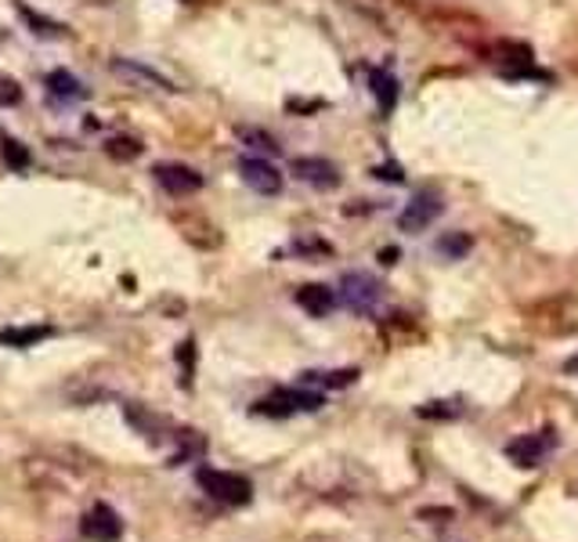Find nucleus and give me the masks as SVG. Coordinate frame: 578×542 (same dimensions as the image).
<instances>
[{"label": "nucleus", "mask_w": 578, "mask_h": 542, "mask_svg": "<svg viewBox=\"0 0 578 542\" xmlns=\"http://www.w3.org/2000/svg\"><path fill=\"white\" fill-rule=\"evenodd\" d=\"M80 535L87 542H120L123 539V521L109 503H94L80 518Z\"/></svg>", "instance_id": "6"}, {"label": "nucleus", "mask_w": 578, "mask_h": 542, "mask_svg": "<svg viewBox=\"0 0 578 542\" xmlns=\"http://www.w3.org/2000/svg\"><path fill=\"white\" fill-rule=\"evenodd\" d=\"M293 174L300 181H308L315 188H337L340 185V170L329 164V159H318V156H300L293 159Z\"/></svg>", "instance_id": "9"}, {"label": "nucleus", "mask_w": 578, "mask_h": 542, "mask_svg": "<svg viewBox=\"0 0 578 542\" xmlns=\"http://www.w3.org/2000/svg\"><path fill=\"white\" fill-rule=\"evenodd\" d=\"M48 95H51V101H80L83 83L72 77L69 69H54V72H48Z\"/></svg>", "instance_id": "13"}, {"label": "nucleus", "mask_w": 578, "mask_h": 542, "mask_svg": "<svg viewBox=\"0 0 578 542\" xmlns=\"http://www.w3.org/2000/svg\"><path fill=\"white\" fill-rule=\"evenodd\" d=\"M196 485L210 495V500L225 503V506H246L253 500V485L250 477L231 474V471H210V466H199L196 471Z\"/></svg>", "instance_id": "2"}, {"label": "nucleus", "mask_w": 578, "mask_h": 542, "mask_svg": "<svg viewBox=\"0 0 578 542\" xmlns=\"http://www.w3.org/2000/svg\"><path fill=\"white\" fill-rule=\"evenodd\" d=\"M173 442H178V452L170 456V466H181L188 460H199L202 452H207V437H202L199 431H192V427L173 431Z\"/></svg>", "instance_id": "12"}, {"label": "nucleus", "mask_w": 578, "mask_h": 542, "mask_svg": "<svg viewBox=\"0 0 578 542\" xmlns=\"http://www.w3.org/2000/svg\"><path fill=\"white\" fill-rule=\"evenodd\" d=\"M152 178L170 196H192V193H199V188H202V174L192 170V167H185V164H156Z\"/></svg>", "instance_id": "8"}, {"label": "nucleus", "mask_w": 578, "mask_h": 542, "mask_svg": "<svg viewBox=\"0 0 578 542\" xmlns=\"http://www.w3.org/2000/svg\"><path fill=\"white\" fill-rule=\"evenodd\" d=\"M470 246H474V239L467 236V231H448V236L434 243V254L445 257V260H462L470 254Z\"/></svg>", "instance_id": "16"}, {"label": "nucleus", "mask_w": 578, "mask_h": 542, "mask_svg": "<svg viewBox=\"0 0 578 542\" xmlns=\"http://www.w3.org/2000/svg\"><path fill=\"white\" fill-rule=\"evenodd\" d=\"M326 405V394L308 391V387H279L271 391L268 398H260L253 405L257 416H271V420H286V416H297V413H318Z\"/></svg>", "instance_id": "1"}, {"label": "nucleus", "mask_w": 578, "mask_h": 542, "mask_svg": "<svg viewBox=\"0 0 578 542\" xmlns=\"http://www.w3.org/2000/svg\"><path fill=\"white\" fill-rule=\"evenodd\" d=\"M554 449H557V434L546 427L539 434L514 437V442L506 445V460H510L514 466H525V471H531V466H539Z\"/></svg>", "instance_id": "5"}, {"label": "nucleus", "mask_w": 578, "mask_h": 542, "mask_svg": "<svg viewBox=\"0 0 578 542\" xmlns=\"http://www.w3.org/2000/svg\"><path fill=\"white\" fill-rule=\"evenodd\" d=\"M423 420H456L459 416V402H427L416 408Z\"/></svg>", "instance_id": "22"}, {"label": "nucleus", "mask_w": 578, "mask_h": 542, "mask_svg": "<svg viewBox=\"0 0 578 542\" xmlns=\"http://www.w3.org/2000/svg\"><path fill=\"white\" fill-rule=\"evenodd\" d=\"M22 101V87L14 83L11 77H0V109H11Z\"/></svg>", "instance_id": "23"}, {"label": "nucleus", "mask_w": 578, "mask_h": 542, "mask_svg": "<svg viewBox=\"0 0 578 542\" xmlns=\"http://www.w3.org/2000/svg\"><path fill=\"white\" fill-rule=\"evenodd\" d=\"M239 178L253 188L257 196H279L282 193V174L275 164L260 156H242L239 159Z\"/></svg>", "instance_id": "7"}, {"label": "nucleus", "mask_w": 578, "mask_h": 542, "mask_svg": "<svg viewBox=\"0 0 578 542\" xmlns=\"http://www.w3.org/2000/svg\"><path fill=\"white\" fill-rule=\"evenodd\" d=\"M106 152L112 156V159H123V164H130V159H138L141 156V145L134 141V138H109L106 141Z\"/></svg>", "instance_id": "21"}, {"label": "nucleus", "mask_w": 578, "mask_h": 542, "mask_svg": "<svg viewBox=\"0 0 578 542\" xmlns=\"http://www.w3.org/2000/svg\"><path fill=\"white\" fill-rule=\"evenodd\" d=\"M358 380V369H329V373H303V384H318L326 391H337V387H351Z\"/></svg>", "instance_id": "18"}, {"label": "nucleus", "mask_w": 578, "mask_h": 542, "mask_svg": "<svg viewBox=\"0 0 578 542\" xmlns=\"http://www.w3.org/2000/svg\"><path fill=\"white\" fill-rule=\"evenodd\" d=\"M14 11H19V19L33 29L37 37H43V40H58V37H69V29L62 26V22H54V19H43L40 11H33V8H26V4H14Z\"/></svg>", "instance_id": "14"}, {"label": "nucleus", "mask_w": 578, "mask_h": 542, "mask_svg": "<svg viewBox=\"0 0 578 542\" xmlns=\"http://www.w3.org/2000/svg\"><path fill=\"white\" fill-rule=\"evenodd\" d=\"M441 210H445V199H441L438 188H419V193H412L409 207L398 214V228L401 231H423L438 221Z\"/></svg>", "instance_id": "4"}, {"label": "nucleus", "mask_w": 578, "mask_h": 542, "mask_svg": "<svg viewBox=\"0 0 578 542\" xmlns=\"http://www.w3.org/2000/svg\"><path fill=\"white\" fill-rule=\"evenodd\" d=\"M340 300L355 315H376V307L383 304V283L369 272H343Z\"/></svg>", "instance_id": "3"}, {"label": "nucleus", "mask_w": 578, "mask_h": 542, "mask_svg": "<svg viewBox=\"0 0 578 542\" xmlns=\"http://www.w3.org/2000/svg\"><path fill=\"white\" fill-rule=\"evenodd\" d=\"M54 336L51 326H19V329H0V344L4 347H33L40 341Z\"/></svg>", "instance_id": "15"}, {"label": "nucleus", "mask_w": 578, "mask_h": 542, "mask_svg": "<svg viewBox=\"0 0 578 542\" xmlns=\"http://www.w3.org/2000/svg\"><path fill=\"white\" fill-rule=\"evenodd\" d=\"M297 304L311 318H326L332 312V304H337V293H332L329 286H322V283H308V286L297 289Z\"/></svg>", "instance_id": "11"}, {"label": "nucleus", "mask_w": 578, "mask_h": 542, "mask_svg": "<svg viewBox=\"0 0 578 542\" xmlns=\"http://www.w3.org/2000/svg\"><path fill=\"white\" fill-rule=\"evenodd\" d=\"M369 83H372L376 101H380L383 109H395V101H398V83H395V77H390V72H383V69H376L372 77H369Z\"/></svg>", "instance_id": "19"}, {"label": "nucleus", "mask_w": 578, "mask_h": 542, "mask_svg": "<svg viewBox=\"0 0 578 542\" xmlns=\"http://www.w3.org/2000/svg\"><path fill=\"white\" fill-rule=\"evenodd\" d=\"M112 72H116V77H123V80L149 83V87H156V91H178V87H173V83L163 77V72H156V69L141 66V62H130V58H116V62H112Z\"/></svg>", "instance_id": "10"}, {"label": "nucleus", "mask_w": 578, "mask_h": 542, "mask_svg": "<svg viewBox=\"0 0 578 542\" xmlns=\"http://www.w3.org/2000/svg\"><path fill=\"white\" fill-rule=\"evenodd\" d=\"M192 358H196V347H192V341H185L178 351V362L185 365V387L192 384Z\"/></svg>", "instance_id": "24"}, {"label": "nucleus", "mask_w": 578, "mask_h": 542, "mask_svg": "<svg viewBox=\"0 0 578 542\" xmlns=\"http://www.w3.org/2000/svg\"><path fill=\"white\" fill-rule=\"evenodd\" d=\"M0 156H4V164L11 170H29V164H33V156H29L26 145L14 141L8 130H0Z\"/></svg>", "instance_id": "17"}, {"label": "nucleus", "mask_w": 578, "mask_h": 542, "mask_svg": "<svg viewBox=\"0 0 578 542\" xmlns=\"http://www.w3.org/2000/svg\"><path fill=\"white\" fill-rule=\"evenodd\" d=\"M239 141L250 145V149H257V152H268V156L279 152V141H275L268 130H257V127H242L239 130Z\"/></svg>", "instance_id": "20"}]
</instances>
